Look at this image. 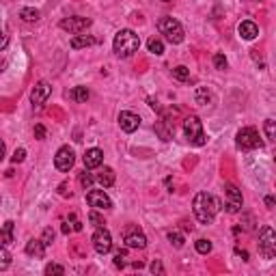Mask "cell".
<instances>
[{
  "label": "cell",
  "instance_id": "e0dca14e",
  "mask_svg": "<svg viewBox=\"0 0 276 276\" xmlns=\"http://www.w3.org/2000/svg\"><path fill=\"white\" fill-rule=\"evenodd\" d=\"M125 246L127 248H145L147 246V237L143 233H138V231H129L125 235Z\"/></svg>",
  "mask_w": 276,
  "mask_h": 276
},
{
  "label": "cell",
  "instance_id": "60d3db41",
  "mask_svg": "<svg viewBox=\"0 0 276 276\" xmlns=\"http://www.w3.org/2000/svg\"><path fill=\"white\" fill-rule=\"evenodd\" d=\"M266 205H268V207H274V205H276V199H274V197H266Z\"/></svg>",
  "mask_w": 276,
  "mask_h": 276
},
{
  "label": "cell",
  "instance_id": "5b68a950",
  "mask_svg": "<svg viewBox=\"0 0 276 276\" xmlns=\"http://www.w3.org/2000/svg\"><path fill=\"white\" fill-rule=\"evenodd\" d=\"M259 252H261L263 259L276 257V231L272 226H263L259 231Z\"/></svg>",
  "mask_w": 276,
  "mask_h": 276
},
{
  "label": "cell",
  "instance_id": "836d02e7",
  "mask_svg": "<svg viewBox=\"0 0 276 276\" xmlns=\"http://www.w3.org/2000/svg\"><path fill=\"white\" fill-rule=\"evenodd\" d=\"M89 220H91V223H93V226H97V229H100V226H104V225H106V223H104V218H101V216L97 214V212H91Z\"/></svg>",
  "mask_w": 276,
  "mask_h": 276
},
{
  "label": "cell",
  "instance_id": "b9f144b4",
  "mask_svg": "<svg viewBox=\"0 0 276 276\" xmlns=\"http://www.w3.org/2000/svg\"><path fill=\"white\" fill-rule=\"evenodd\" d=\"M164 2H169V0H164Z\"/></svg>",
  "mask_w": 276,
  "mask_h": 276
},
{
  "label": "cell",
  "instance_id": "ffe728a7",
  "mask_svg": "<svg viewBox=\"0 0 276 276\" xmlns=\"http://www.w3.org/2000/svg\"><path fill=\"white\" fill-rule=\"evenodd\" d=\"M69 97L75 101H80V104H84V101L89 100V89H86V86H75V89H72Z\"/></svg>",
  "mask_w": 276,
  "mask_h": 276
},
{
  "label": "cell",
  "instance_id": "8d00e7d4",
  "mask_svg": "<svg viewBox=\"0 0 276 276\" xmlns=\"http://www.w3.org/2000/svg\"><path fill=\"white\" fill-rule=\"evenodd\" d=\"M24 158H26V149H15V153H13V160L15 164H18V162H24Z\"/></svg>",
  "mask_w": 276,
  "mask_h": 276
},
{
  "label": "cell",
  "instance_id": "1f68e13d",
  "mask_svg": "<svg viewBox=\"0 0 276 276\" xmlns=\"http://www.w3.org/2000/svg\"><path fill=\"white\" fill-rule=\"evenodd\" d=\"M95 177L91 175V173H80V183H82V188H86V190H91V183H93Z\"/></svg>",
  "mask_w": 276,
  "mask_h": 276
},
{
  "label": "cell",
  "instance_id": "4316f807",
  "mask_svg": "<svg viewBox=\"0 0 276 276\" xmlns=\"http://www.w3.org/2000/svg\"><path fill=\"white\" fill-rule=\"evenodd\" d=\"M197 252H201V255H207V252H212V242L209 240H197Z\"/></svg>",
  "mask_w": 276,
  "mask_h": 276
},
{
  "label": "cell",
  "instance_id": "52a82bcc",
  "mask_svg": "<svg viewBox=\"0 0 276 276\" xmlns=\"http://www.w3.org/2000/svg\"><path fill=\"white\" fill-rule=\"evenodd\" d=\"M74 162H75V153L74 149L69 147V145H65L56 151V155H54V166H56L61 173H69L74 169Z\"/></svg>",
  "mask_w": 276,
  "mask_h": 276
},
{
  "label": "cell",
  "instance_id": "7a4b0ae2",
  "mask_svg": "<svg viewBox=\"0 0 276 276\" xmlns=\"http://www.w3.org/2000/svg\"><path fill=\"white\" fill-rule=\"evenodd\" d=\"M112 48H115V54H117V56L127 58V56H132L134 52H138V48H140V39H138V35H136L134 30L123 28V30H119L117 35H115Z\"/></svg>",
  "mask_w": 276,
  "mask_h": 276
},
{
  "label": "cell",
  "instance_id": "ab89813d",
  "mask_svg": "<svg viewBox=\"0 0 276 276\" xmlns=\"http://www.w3.org/2000/svg\"><path fill=\"white\" fill-rule=\"evenodd\" d=\"M235 255H237V257H242L244 261H248V252H246V251H240V248H235Z\"/></svg>",
  "mask_w": 276,
  "mask_h": 276
},
{
  "label": "cell",
  "instance_id": "9a60e30c",
  "mask_svg": "<svg viewBox=\"0 0 276 276\" xmlns=\"http://www.w3.org/2000/svg\"><path fill=\"white\" fill-rule=\"evenodd\" d=\"M237 32H240L242 39L252 41V39H257V37H259V26L255 24V22L246 20V22H242V24L237 26Z\"/></svg>",
  "mask_w": 276,
  "mask_h": 276
},
{
  "label": "cell",
  "instance_id": "d4e9b609",
  "mask_svg": "<svg viewBox=\"0 0 276 276\" xmlns=\"http://www.w3.org/2000/svg\"><path fill=\"white\" fill-rule=\"evenodd\" d=\"M147 46H149V52L155 54V56H162V54H164V43L160 39H149Z\"/></svg>",
  "mask_w": 276,
  "mask_h": 276
},
{
  "label": "cell",
  "instance_id": "f35d334b",
  "mask_svg": "<svg viewBox=\"0 0 276 276\" xmlns=\"http://www.w3.org/2000/svg\"><path fill=\"white\" fill-rule=\"evenodd\" d=\"M151 272H153V274H162V272H164V268H162L160 261H153V263H151Z\"/></svg>",
  "mask_w": 276,
  "mask_h": 276
},
{
  "label": "cell",
  "instance_id": "30bf717a",
  "mask_svg": "<svg viewBox=\"0 0 276 276\" xmlns=\"http://www.w3.org/2000/svg\"><path fill=\"white\" fill-rule=\"evenodd\" d=\"M225 194H226V212H229V214H237L242 209V203H244V201H242V192L237 190L233 183H226Z\"/></svg>",
  "mask_w": 276,
  "mask_h": 276
},
{
  "label": "cell",
  "instance_id": "4dcf8cb0",
  "mask_svg": "<svg viewBox=\"0 0 276 276\" xmlns=\"http://www.w3.org/2000/svg\"><path fill=\"white\" fill-rule=\"evenodd\" d=\"M125 259H127L125 251H117L115 252V268H125Z\"/></svg>",
  "mask_w": 276,
  "mask_h": 276
},
{
  "label": "cell",
  "instance_id": "83f0119b",
  "mask_svg": "<svg viewBox=\"0 0 276 276\" xmlns=\"http://www.w3.org/2000/svg\"><path fill=\"white\" fill-rule=\"evenodd\" d=\"M169 242H171L173 246L181 248L183 246V235L179 233V231H171V233H169Z\"/></svg>",
  "mask_w": 276,
  "mask_h": 276
},
{
  "label": "cell",
  "instance_id": "484cf974",
  "mask_svg": "<svg viewBox=\"0 0 276 276\" xmlns=\"http://www.w3.org/2000/svg\"><path fill=\"white\" fill-rule=\"evenodd\" d=\"M46 274L48 276H63L65 274V268L58 266V263H48V266H46Z\"/></svg>",
  "mask_w": 276,
  "mask_h": 276
},
{
  "label": "cell",
  "instance_id": "9c48e42d",
  "mask_svg": "<svg viewBox=\"0 0 276 276\" xmlns=\"http://www.w3.org/2000/svg\"><path fill=\"white\" fill-rule=\"evenodd\" d=\"M93 24L89 18H65L61 20V28L63 30H67V32H72V35H80V32H84L89 26Z\"/></svg>",
  "mask_w": 276,
  "mask_h": 276
},
{
  "label": "cell",
  "instance_id": "6da1fadb",
  "mask_svg": "<svg viewBox=\"0 0 276 276\" xmlns=\"http://www.w3.org/2000/svg\"><path fill=\"white\" fill-rule=\"evenodd\" d=\"M220 209V201L207 192H199L192 201V212L201 225H212Z\"/></svg>",
  "mask_w": 276,
  "mask_h": 276
},
{
  "label": "cell",
  "instance_id": "277c9868",
  "mask_svg": "<svg viewBox=\"0 0 276 276\" xmlns=\"http://www.w3.org/2000/svg\"><path fill=\"white\" fill-rule=\"evenodd\" d=\"M183 132H186V138L190 140L194 147H203L205 143H207V138H205L203 134V125H201V119L190 115L183 121Z\"/></svg>",
  "mask_w": 276,
  "mask_h": 276
},
{
  "label": "cell",
  "instance_id": "d6a6232c",
  "mask_svg": "<svg viewBox=\"0 0 276 276\" xmlns=\"http://www.w3.org/2000/svg\"><path fill=\"white\" fill-rule=\"evenodd\" d=\"M209 100H212V93H209L207 89H199L197 91V101L199 104H207Z\"/></svg>",
  "mask_w": 276,
  "mask_h": 276
},
{
  "label": "cell",
  "instance_id": "8fae6325",
  "mask_svg": "<svg viewBox=\"0 0 276 276\" xmlns=\"http://www.w3.org/2000/svg\"><path fill=\"white\" fill-rule=\"evenodd\" d=\"M86 203L95 209H110L112 207L110 197H108L104 190H89L86 192Z\"/></svg>",
  "mask_w": 276,
  "mask_h": 276
},
{
  "label": "cell",
  "instance_id": "7c38bea8",
  "mask_svg": "<svg viewBox=\"0 0 276 276\" xmlns=\"http://www.w3.org/2000/svg\"><path fill=\"white\" fill-rule=\"evenodd\" d=\"M50 93H52V86H50V82H46V80H39V82L35 84V89H32V93H30L32 104H35V106L46 104L48 97H50Z\"/></svg>",
  "mask_w": 276,
  "mask_h": 276
},
{
  "label": "cell",
  "instance_id": "3957f363",
  "mask_svg": "<svg viewBox=\"0 0 276 276\" xmlns=\"http://www.w3.org/2000/svg\"><path fill=\"white\" fill-rule=\"evenodd\" d=\"M158 30L173 43V46L181 43L183 37H186V35H183V26H181L175 18H162V20L158 22Z\"/></svg>",
  "mask_w": 276,
  "mask_h": 276
},
{
  "label": "cell",
  "instance_id": "74e56055",
  "mask_svg": "<svg viewBox=\"0 0 276 276\" xmlns=\"http://www.w3.org/2000/svg\"><path fill=\"white\" fill-rule=\"evenodd\" d=\"M35 138H37V140H43V138H46V127H43V125H35Z\"/></svg>",
  "mask_w": 276,
  "mask_h": 276
},
{
  "label": "cell",
  "instance_id": "603a6c76",
  "mask_svg": "<svg viewBox=\"0 0 276 276\" xmlns=\"http://www.w3.org/2000/svg\"><path fill=\"white\" fill-rule=\"evenodd\" d=\"M20 18L24 20V22H37V20H39V11L26 7V9H22V11H20Z\"/></svg>",
  "mask_w": 276,
  "mask_h": 276
},
{
  "label": "cell",
  "instance_id": "2e32d148",
  "mask_svg": "<svg viewBox=\"0 0 276 276\" xmlns=\"http://www.w3.org/2000/svg\"><path fill=\"white\" fill-rule=\"evenodd\" d=\"M26 255L35 257V259H43V257H46V244H43V240L26 242Z\"/></svg>",
  "mask_w": 276,
  "mask_h": 276
},
{
  "label": "cell",
  "instance_id": "8992f818",
  "mask_svg": "<svg viewBox=\"0 0 276 276\" xmlns=\"http://www.w3.org/2000/svg\"><path fill=\"white\" fill-rule=\"evenodd\" d=\"M235 145L242 151H252L257 147H261V138H259V132L255 127H242L240 132L235 134Z\"/></svg>",
  "mask_w": 276,
  "mask_h": 276
},
{
  "label": "cell",
  "instance_id": "4fadbf2b",
  "mask_svg": "<svg viewBox=\"0 0 276 276\" xmlns=\"http://www.w3.org/2000/svg\"><path fill=\"white\" fill-rule=\"evenodd\" d=\"M119 125H121L123 132L132 134V132H136L138 125H140V117L134 115V112H129V110H123L121 115H119Z\"/></svg>",
  "mask_w": 276,
  "mask_h": 276
},
{
  "label": "cell",
  "instance_id": "f546056e",
  "mask_svg": "<svg viewBox=\"0 0 276 276\" xmlns=\"http://www.w3.org/2000/svg\"><path fill=\"white\" fill-rule=\"evenodd\" d=\"M9 261H11V255H9L7 246H2V251H0V270H7Z\"/></svg>",
  "mask_w": 276,
  "mask_h": 276
},
{
  "label": "cell",
  "instance_id": "5bb4252c",
  "mask_svg": "<svg viewBox=\"0 0 276 276\" xmlns=\"http://www.w3.org/2000/svg\"><path fill=\"white\" fill-rule=\"evenodd\" d=\"M101 162H104V151L101 149H86V153H84V166L89 171H93V169H100L101 166Z\"/></svg>",
  "mask_w": 276,
  "mask_h": 276
},
{
  "label": "cell",
  "instance_id": "d590c367",
  "mask_svg": "<svg viewBox=\"0 0 276 276\" xmlns=\"http://www.w3.org/2000/svg\"><path fill=\"white\" fill-rule=\"evenodd\" d=\"M41 240H43V244H46V246H50L52 242H54V231H52V229H46V231H43V237H41Z\"/></svg>",
  "mask_w": 276,
  "mask_h": 276
},
{
  "label": "cell",
  "instance_id": "44dd1931",
  "mask_svg": "<svg viewBox=\"0 0 276 276\" xmlns=\"http://www.w3.org/2000/svg\"><path fill=\"white\" fill-rule=\"evenodd\" d=\"M0 240H2V246H9L11 242H13V223H11V220H7V223H4Z\"/></svg>",
  "mask_w": 276,
  "mask_h": 276
},
{
  "label": "cell",
  "instance_id": "e575fe53",
  "mask_svg": "<svg viewBox=\"0 0 276 276\" xmlns=\"http://www.w3.org/2000/svg\"><path fill=\"white\" fill-rule=\"evenodd\" d=\"M67 223L72 225V231H82V223H80L78 218H75V214H69V218H67Z\"/></svg>",
  "mask_w": 276,
  "mask_h": 276
},
{
  "label": "cell",
  "instance_id": "cb8c5ba5",
  "mask_svg": "<svg viewBox=\"0 0 276 276\" xmlns=\"http://www.w3.org/2000/svg\"><path fill=\"white\" fill-rule=\"evenodd\" d=\"M263 132H266V136L272 140V143H276V121L268 119V121L263 123Z\"/></svg>",
  "mask_w": 276,
  "mask_h": 276
},
{
  "label": "cell",
  "instance_id": "7402d4cb",
  "mask_svg": "<svg viewBox=\"0 0 276 276\" xmlns=\"http://www.w3.org/2000/svg\"><path fill=\"white\" fill-rule=\"evenodd\" d=\"M173 78L179 80V82H188V80H190V69L183 67V65H177V67L173 69Z\"/></svg>",
  "mask_w": 276,
  "mask_h": 276
},
{
  "label": "cell",
  "instance_id": "f1b7e54d",
  "mask_svg": "<svg viewBox=\"0 0 276 276\" xmlns=\"http://www.w3.org/2000/svg\"><path fill=\"white\" fill-rule=\"evenodd\" d=\"M226 65H229V63H226V58H225V54H214V67L216 69H220V72H225V69H226Z\"/></svg>",
  "mask_w": 276,
  "mask_h": 276
},
{
  "label": "cell",
  "instance_id": "ac0fdd59",
  "mask_svg": "<svg viewBox=\"0 0 276 276\" xmlns=\"http://www.w3.org/2000/svg\"><path fill=\"white\" fill-rule=\"evenodd\" d=\"M95 181H100L104 188H110L112 183H115V171H112L110 166H104V169L95 175Z\"/></svg>",
  "mask_w": 276,
  "mask_h": 276
},
{
  "label": "cell",
  "instance_id": "ba28073f",
  "mask_svg": "<svg viewBox=\"0 0 276 276\" xmlns=\"http://www.w3.org/2000/svg\"><path fill=\"white\" fill-rule=\"evenodd\" d=\"M93 248L100 255H108L112 251V235L108 233V229L100 226V229L93 233Z\"/></svg>",
  "mask_w": 276,
  "mask_h": 276
},
{
  "label": "cell",
  "instance_id": "d6986e66",
  "mask_svg": "<svg viewBox=\"0 0 276 276\" xmlns=\"http://www.w3.org/2000/svg\"><path fill=\"white\" fill-rule=\"evenodd\" d=\"M97 39L95 37H84V35H75L72 39V48L74 50H80V48H89V46H95Z\"/></svg>",
  "mask_w": 276,
  "mask_h": 276
}]
</instances>
